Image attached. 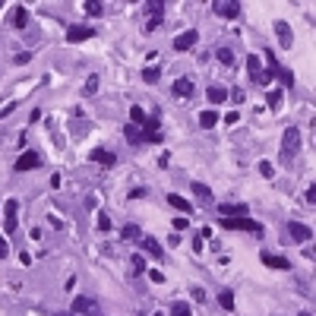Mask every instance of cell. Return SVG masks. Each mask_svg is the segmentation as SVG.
Segmentation results:
<instances>
[{
	"label": "cell",
	"mask_w": 316,
	"mask_h": 316,
	"mask_svg": "<svg viewBox=\"0 0 316 316\" xmlns=\"http://www.w3.org/2000/svg\"><path fill=\"white\" fill-rule=\"evenodd\" d=\"M98 231H111V218L108 215H98Z\"/></svg>",
	"instance_id": "37"
},
{
	"label": "cell",
	"mask_w": 316,
	"mask_h": 316,
	"mask_svg": "<svg viewBox=\"0 0 316 316\" xmlns=\"http://www.w3.org/2000/svg\"><path fill=\"white\" fill-rule=\"evenodd\" d=\"M89 16H104V7L98 4V0H86V7H82Z\"/></svg>",
	"instance_id": "28"
},
{
	"label": "cell",
	"mask_w": 316,
	"mask_h": 316,
	"mask_svg": "<svg viewBox=\"0 0 316 316\" xmlns=\"http://www.w3.org/2000/svg\"><path fill=\"white\" fill-rule=\"evenodd\" d=\"M237 120H240V111H231V114H225V123H231V127H234Z\"/></svg>",
	"instance_id": "41"
},
{
	"label": "cell",
	"mask_w": 316,
	"mask_h": 316,
	"mask_svg": "<svg viewBox=\"0 0 316 316\" xmlns=\"http://www.w3.org/2000/svg\"><path fill=\"white\" fill-rule=\"evenodd\" d=\"M297 149H301V130L297 127H288L285 133H282V155L288 158V155H294Z\"/></svg>",
	"instance_id": "4"
},
{
	"label": "cell",
	"mask_w": 316,
	"mask_h": 316,
	"mask_svg": "<svg viewBox=\"0 0 316 316\" xmlns=\"http://www.w3.org/2000/svg\"><path fill=\"white\" fill-rule=\"evenodd\" d=\"M171 316H193V310H190L187 301H174L171 304Z\"/></svg>",
	"instance_id": "23"
},
{
	"label": "cell",
	"mask_w": 316,
	"mask_h": 316,
	"mask_svg": "<svg viewBox=\"0 0 316 316\" xmlns=\"http://www.w3.org/2000/svg\"><path fill=\"white\" fill-rule=\"evenodd\" d=\"M149 278H152V282H155V285H161V282H164V272H158V269H152V272H149Z\"/></svg>",
	"instance_id": "40"
},
{
	"label": "cell",
	"mask_w": 316,
	"mask_h": 316,
	"mask_svg": "<svg viewBox=\"0 0 316 316\" xmlns=\"http://www.w3.org/2000/svg\"><path fill=\"white\" fill-rule=\"evenodd\" d=\"M38 164H41V155H38V152H23L19 158H16L13 168H16V171H32V168H38Z\"/></svg>",
	"instance_id": "10"
},
{
	"label": "cell",
	"mask_w": 316,
	"mask_h": 316,
	"mask_svg": "<svg viewBox=\"0 0 316 316\" xmlns=\"http://www.w3.org/2000/svg\"><path fill=\"white\" fill-rule=\"evenodd\" d=\"M13 26L16 29H26L29 26V10L26 7H13Z\"/></svg>",
	"instance_id": "19"
},
{
	"label": "cell",
	"mask_w": 316,
	"mask_h": 316,
	"mask_svg": "<svg viewBox=\"0 0 316 316\" xmlns=\"http://www.w3.org/2000/svg\"><path fill=\"white\" fill-rule=\"evenodd\" d=\"M218 304L225 307V310H234V294H231V291H221V294H218Z\"/></svg>",
	"instance_id": "30"
},
{
	"label": "cell",
	"mask_w": 316,
	"mask_h": 316,
	"mask_svg": "<svg viewBox=\"0 0 316 316\" xmlns=\"http://www.w3.org/2000/svg\"><path fill=\"white\" fill-rule=\"evenodd\" d=\"M218 123V114H215V111H199V127L202 130H212Z\"/></svg>",
	"instance_id": "21"
},
{
	"label": "cell",
	"mask_w": 316,
	"mask_h": 316,
	"mask_svg": "<svg viewBox=\"0 0 316 316\" xmlns=\"http://www.w3.org/2000/svg\"><path fill=\"white\" fill-rule=\"evenodd\" d=\"M57 316H70V313H57Z\"/></svg>",
	"instance_id": "47"
},
{
	"label": "cell",
	"mask_w": 316,
	"mask_h": 316,
	"mask_svg": "<svg viewBox=\"0 0 316 316\" xmlns=\"http://www.w3.org/2000/svg\"><path fill=\"white\" fill-rule=\"evenodd\" d=\"M275 76H278V79H282V82H285L288 89L294 86V73H291V70H285V67H278V70H275Z\"/></svg>",
	"instance_id": "29"
},
{
	"label": "cell",
	"mask_w": 316,
	"mask_h": 316,
	"mask_svg": "<svg viewBox=\"0 0 316 316\" xmlns=\"http://www.w3.org/2000/svg\"><path fill=\"white\" fill-rule=\"evenodd\" d=\"M174 228H177V231H183V228H190V218H183V215H180V218H174Z\"/></svg>",
	"instance_id": "38"
},
{
	"label": "cell",
	"mask_w": 316,
	"mask_h": 316,
	"mask_svg": "<svg viewBox=\"0 0 316 316\" xmlns=\"http://www.w3.org/2000/svg\"><path fill=\"white\" fill-rule=\"evenodd\" d=\"M206 95H209V101H212V104H221V101H228V89H221V86H215V82H212V86L206 89Z\"/></svg>",
	"instance_id": "18"
},
{
	"label": "cell",
	"mask_w": 316,
	"mask_h": 316,
	"mask_svg": "<svg viewBox=\"0 0 316 316\" xmlns=\"http://www.w3.org/2000/svg\"><path fill=\"white\" fill-rule=\"evenodd\" d=\"M89 161H98V164H104V168H114V164H117V155L108 152V149H92V152H89Z\"/></svg>",
	"instance_id": "11"
},
{
	"label": "cell",
	"mask_w": 316,
	"mask_h": 316,
	"mask_svg": "<svg viewBox=\"0 0 316 316\" xmlns=\"http://www.w3.org/2000/svg\"><path fill=\"white\" fill-rule=\"evenodd\" d=\"M168 206H174L177 212H190V215H193V209H190V199H183V196H177V193H171V196H168Z\"/></svg>",
	"instance_id": "20"
},
{
	"label": "cell",
	"mask_w": 316,
	"mask_h": 316,
	"mask_svg": "<svg viewBox=\"0 0 316 316\" xmlns=\"http://www.w3.org/2000/svg\"><path fill=\"white\" fill-rule=\"evenodd\" d=\"M133 266H136V272H142V269H145V259H142V256H133Z\"/></svg>",
	"instance_id": "43"
},
{
	"label": "cell",
	"mask_w": 316,
	"mask_h": 316,
	"mask_svg": "<svg viewBox=\"0 0 316 316\" xmlns=\"http://www.w3.org/2000/svg\"><path fill=\"white\" fill-rule=\"evenodd\" d=\"M247 73H250V79L256 86H269L272 82V76L263 70V57H259V54H247Z\"/></svg>",
	"instance_id": "1"
},
{
	"label": "cell",
	"mask_w": 316,
	"mask_h": 316,
	"mask_svg": "<svg viewBox=\"0 0 316 316\" xmlns=\"http://www.w3.org/2000/svg\"><path fill=\"white\" fill-rule=\"evenodd\" d=\"M123 136H127L130 142H142V133H139V127H133V123H127V127H123Z\"/></svg>",
	"instance_id": "27"
},
{
	"label": "cell",
	"mask_w": 316,
	"mask_h": 316,
	"mask_svg": "<svg viewBox=\"0 0 316 316\" xmlns=\"http://www.w3.org/2000/svg\"><path fill=\"white\" fill-rule=\"evenodd\" d=\"M269 108H272V111L282 108V92H272V95H269Z\"/></svg>",
	"instance_id": "33"
},
{
	"label": "cell",
	"mask_w": 316,
	"mask_h": 316,
	"mask_svg": "<svg viewBox=\"0 0 316 316\" xmlns=\"http://www.w3.org/2000/svg\"><path fill=\"white\" fill-rule=\"evenodd\" d=\"M215 57H218V64L234 67V51H231V48H218V54H215Z\"/></svg>",
	"instance_id": "26"
},
{
	"label": "cell",
	"mask_w": 316,
	"mask_h": 316,
	"mask_svg": "<svg viewBox=\"0 0 316 316\" xmlns=\"http://www.w3.org/2000/svg\"><path fill=\"white\" fill-rule=\"evenodd\" d=\"M193 92H196V86H193V79H187V76H180V79L174 82V95H177V98H193Z\"/></svg>",
	"instance_id": "13"
},
{
	"label": "cell",
	"mask_w": 316,
	"mask_h": 316,
	"mask_svg": "<svg viewBox=\"0 0 316 316\" xmlns=\"http://www.w3.org/2000/svg\"><path fill=\"white\" fill-rule=\"evenodd\" d=\"M89 38H95V32H92L89 26H70L67 29V41L70 45H79V41H89Z\"/></svg>",
	"instance_id": "6"
},
{
	"label": "cell",
	"mask_w": 316,
	"mask_h": 316,
	"mask_svg": "<svg viewBox=\"0 0 316 316\" xmlns=\"http://www.w3.org/2000/svg\"><path fill=\"white\" fill-rule=\"evenodd\" d=\"M196 41H199V32H196V29L180 32L177 38H174V51H190V48H196Z\"/></svg>",
	"instance_id": "9"
},
{
	"label": "cell",
	"mask_w": 316,
	"mask_h": 316,
	"mask_svg": "<svg viewBox=\"0 0 316 316\" xmlns=\"http://www.w3.org/2000/svg\"><path fill=\"white\" fill-rule=\"evenodd\" d=\"M259 259H263V266H269V269H291V263L285 256H275V253H266V250H263Z\"/></svg>",
	"instance_id": "16"
},
{
	"label": "cell",
	"mask_w": 316,
	"mask_h": 316,
	"mask_svg": "<svg viewBox=\"0 0 316 316\" xmlns=\"http://www.w3.org/2000/svg\"><path fill=\"white\" fill-rule=\"evenodd\" d=\"M152 316H164V313H152Z\"/></svg>",
	"instance_id": "46"
},
{
	"label": "cell",
	"mask_w": 316,
	"mask_h": 316,
	"mask_svg": "<svg viewBox=\"0 0 316 316\" xmlns=\"http://www.w3.org/2000/svg\"><path fill=\"white\" fill-rule=\"evenodd\" d=\"M190 291H193V301H199V304L206 301V291H202V288H190Z\"/></svg>",
	"instance_id": "42"
},
{
	"label": "cell",
	"mask_w": 316,
	"mask_h": 316,
	"mask_svg": "<svg viewBox=\"0 0 316 316\" xmlns=\"http://www.w3.org/2000/svg\"><path fill=\"white\" fill-rule=\"evenodd\" d=\"M142 79H145L149 86H155V82L161 79V70H158V67H145V70H142Z\"/></svg>",
	"instance_id": "25"
},
{
	"label": "cell",
	"mask_w": 316,
	"mask_h": 316,
	"mask_svg": "<svg viewBox=\"0 0 316 316\" xmlns=\"http://www.w3.org/2000/svg\"><path fill=\"white\" fill-rule=\"evenodd\" d=\"M221 228L228 231H250V234H263V225L253 218H221Z\"/></svg>",
	"instance_id": "2"
},
{
	"label": "cell",
	"mask_w": 316,
	"mask_h": 316,
	"mask_svg": "<svg viewBox=\"0 0 316 316\" xmlns=\"http://www.w3.org/2000/svg\"><path fill=\"white\" fill-rule=\"evenodd\" d=\"M212 13L221 16V19H237V16L244 13V7L234 4V0H215V4H212Z\"/></svg>",
	"instance_id": "3"
},
{
	"label": "cell",
	"mask_w": 316,
	"mask_h": 316,
	"mask_svg": "<svg viewBox=\"0 0 316 316\" xmlns=\"http://www.w3.org/2000/svg\"><path fill=\"white\" fill-rule=\"evenodd\" d=\"M149 120V114H145V111L139 108V104H133V108H130V123H133V127H142Z\"/></svg>",
	"instance_id": "22"
},
{
	"label": "cell",
	"mask_w": 316,
	"mask_h": 316,
	"mask_svg": "<svg viewBox=\"0 0 316 316\" xmlns=\"http://www.w3.org/2000/svg\"><path fill=\"white\" fill-rule=\"evenodd\" d=\"M120 237H123V240H130V244H133V240H139V237H142V234H139V225H123Z\"/></svg>",
	"instance_id": "24"
},
{
	"label": "cell",
	"mask_w": 316,
	"mask_h": 316,
	"mask_svg": "<svg viewBox=\"0 0 316 316\" xmlns=\"http://www.w3.org/2000/svg\"><path fill=\"white\" fill-rule=\"evenodd\" d=\"M98 92V76H89L86 79V89H82V95H95Z\"/></svg>",
	"instance_id": "31"
},
{
	"label": "cell",
	"mask_w": 316,
	"mask_h": 316,
	"mask_svg": "<svg viewBox=\"0 0 316 316\" xmlns=\"http://www.w3.org/2000/svg\"><path fill=\"white\" fill-rule=\"evenodd\" d=\"M145 196V190L142 187H136V190H130V199H142Z\"/></svg>",
	"instance_id": "44"
},
{
	"label": "cell",
	"mask_w": 316,
	"mask_h": 316,
	"mask_svg": "<svg viewBox=\"0 0 316 316\" xmlns=\"http://www.w3.org/2000/svg\"><path fill=\"white\" fill-rule=\"evenodd\" d=\"M73 313H98L95 297H76L73 301Z\"/></svg>",
	"instance_id": "15"
},
{
	"label": "cell",
	"mask_w": 316,
	"mask_h": 316,
	"mask_svg": "<svg viewBox=\"0 0 316 316\" xmlns=\"http://www.w3.org/2000/svg\"><path fill=\"white\" fill-rule=\"evenodd\" d=\"M301 316H310V313H301Z\"/></svg>",
	"instance_id": "48"
},
{
	"label": "cell",
	"mask_w": 316,
	"mask_h": 316,
	"mask_svg": "<svg viewBox=\"0 0 316 316\" xmlns=\"http://www.w3.org/2000/svg\"><path fill=\"white\" fill-rule=\"evenodd\" d=\"M259 174H263V177H272V174H275V168H272L269 161H259Z\"/></svg>",
	"instance_id": "34"
},
{
	"label": "cell",
	"mask_w": 316,
	"mask_h": 316,
	"mask_svg": "<svg viewBox=\"0 0 316 316\" xmlns=\"http://www.w3.org/2000/svg\"><path fill=\"white\" fill-rule=\"evenodd\" d=\"M164 23V13H158V16H152V19H149V32H155L158 26Z\"/></svg>",
	"instance_id": "35"
},
{
	"label": "cell",
	"mask_w": 316,
	"mask_h": 316,
	"mask_svg": "<svg viewBox=\"0 0 316 316\" xmlns=\"http://www.w3.org/2000/svg\"><path fill=\"white\" fill-rule=\"evenodd\" d=\"M10 256V247H7V237L0 234V259H7Z\"/></svg>",
	"instance_id": "36"
},
{
	"label": "cell",
	"mask_w": 316,
	"mask_h": 316,
	"mask_svg": "<svg viewBox=\"0 0 316 316\" xmlns=\"http://www.w3.org/2000/svg\"><path fill=\"white\" fill-rule=\"evenodd\" d=\"M288 234H291V240H297V244H304V240H313V231L304 225V221H288Z\"/></svg>",
	"instance_id": "8"
},
{
	"label": "cell",
	"mask_w": 316,
	"mask_h": 316,
	"mask_svg": "<svg viewBox=\"0 0 316 316\" xmlns=\"http://www.w3.org/2000/svg\"><path fill=\"white\" fill-rule=\"evenodd\" d=\"M247 206H244V202H221V206H218V215L221 218H247Z\"/></svg>",
	"instance_id": "5"
},
{
	"label": "cell",
	"mask_w": 316,
	"mask_h": 316,
	"mask_svg": "<svg viewBox=\"0 0 316 316\" xmlns=\"http://www.w3.org/2000/svg\"><path fill=\"white\" fill-rule=\"evenodd\" d=\"M29 60H32V54H29V51H23V54H16V57H13V64H16V67H26Z\"/></svg>",
	"instance_id": "32"
},
{
	"label": "cell",
	"mask_w": 316,
	"mask_h": 316,
	"mask_svg": "<svg viewBox=\"0 0 316 316\" xmlns=\"http://www.w3.org/2000/svg\"><path fill=\"white\" fill-rule=\"evenodd\" d=\"M16 212H19V202H16V199H7V202H4V215H7V234H13L16 228H19V218H16Z\"/></svg>",
	"instance_id": "7"
},
{
	"label": "cell",
	"mask_w": 316,
	"mask_h": 316,
	"mask_svg": "<svg viewBox=\"0 0 316 316\" xmlns=\"http://www.w3.org/2000/svg\"><path fill=\"white\" fill-rule=\"evenodd\" d=\"M275 35H278V41H282V48H291L294 32H291V26H288L285 19H275Z\"/></svg>",
	"instance_id": "12"
},
{
	"label": "cell",
	"mask_w": 316,
	"mask_h": 316,
	"mask_svg": "<svg viewBox=\"0 0 316 316\" xmlns=\"http://www.w3.org/2000/svg\"><path fill=\"white\" fill-rule=\"evenodd\" d=\"M228 98H234V101L240 104V101H244V92H240V89H237V92H228Z\"/></svg>",
	"instance_id": "45"
},
{
	"label": "cell",
	"mask_w": 316,
	"mask_h": 316,
	"mask_svg": "<svg viewBox=\"0 0 316 316\" xmlns=\"http://www.w3.org/2000/svg\"><path fill=\"white\" fill-rule=\"evenodd\" d=\"M136 244H139V247H142L149 256H155V259H161V256H164V250H161V244H158L155 237H139Z\"/></svg>",
	"instance_id": "14"
},
{
	"label": "cell",
	"mask_w": 316,
	"mask_h": 316,
	"mask_svg": "<svg viewBox=\"0 0 316 316\" xmlns=\"http://www.w3.org/2000/svg\"><path fill=\"white\" fill-rule=\"evenodd\" d=\"M190 190L196 193V199L202 202V206H212V190L206 187V183H199V180H193V183H190Z\"/></svg>",
	"instance_id": "17"
},
{
	"label": "cell",
	"mask_w": 316,
	"mask_h": 316,
	"mask_svg": "<svg viewBox=\"0 0 316 316\" xmlns=\"http://www.w3.org/2000/svg\"><path fill=\"white\" fill-rule=\"evenodd\" d=\"M13 111H16V101H13V104H4V108H0V120H4V117H10Z\"/></svg>",
	"instance_id": "39"
}]
</instances>
